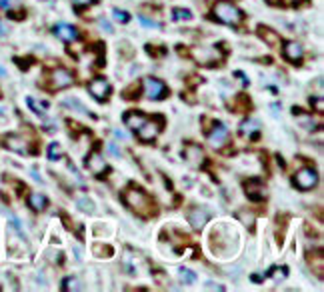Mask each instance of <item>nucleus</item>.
Listing matches in <instances>:
<instances>
[{"label":"nucleus","instance_id":"obj_1","mask_svg":"<svg viewBox=\"0 0 324 292\" xmlns=\"http://www.w3.org/2000/svg\"><path fill=\"white\" fill-rule=\"evenodd\" d=\"M124 202L128 204V206L138 214V216H152L154 212H156V208L152 206V200H150V196L146 194V192H142V190H138V188H128L126 192H124Z\"/></svg>","mask_w":324,"mask_h":292},{"label":"nucleus","instance_id":"obj_2","mask_svg":"<svg viewBox=\"0 0 324 292\" xmlns=\"http://www.w3.org/2000/svg\"><path fill=\"white\" fill-rule=\"evenodd\" d=\"M214 16L224 22V24H238L242 20V12L234 6L232 2H226V0H220V2L214 4Z\"/></svg>","mask_w":324,"mask_h":292},{"label":"nucleus","instance_id":"obj_3","mask_svg":"<svg viewBox=\"0 0 324 292\" xmlns=\"http://www.w3.org/2000/svg\"><path fill=\"white\" fill-rule=\"evenodd\" d=\"M50 90H60V88H68V86H72V82H74V76H72V72L70 70H66V68H56V70H52L50 72Z\"/></svg>","mask_w":324,"mask_h":292},{"label":"nucleus","instance_id":"obj_4","mask_svg":"<svg viewBox=\"0 0 324 292\" xmlns=\"http://www.w3.org/2000/svg\"><path fill=\"white\" fill-rule=\"evenodd\" d=\"M144 92L150 100H162V98H166L168 88H166V84L158 78H146L144 80Z\"/></svg>","mask_w":324,"mask_h":292},{"label":"nucleus","instance_id":"obj_5","mask_svg":"<svg viewBox=\"0 0 324 292\" xmlns=\"http://www.w3.org/2000/svg\"><path fill=\"white\" fill-rule=\"evenodd\" d=\"M292 182H294V186L300 188V190H310L318 182V174L312 168H302V170L296 172V176H294Z\"/></svg>","mask_w":324,"mask_h":292},{"label":"nucleus","instance_id":"obj_6","mask_svg":"<svg viewBox=\"0 0 324 292\" xmlns=\"http://www.w3.org/2000/svg\"><path fill=\"white\" fill-rule=\"evenodd\" d=\"M4 146L10 148L12 152H18V154L30 152V140H28L26 136H20V134H8L4 138Z\"/></svg>","mask_w":324,"mask_h":292},{"label":"nucleus","instance_id":"obj_7","mask_svg":"<svg viewBox=\"0 0 324 292\" xmlns=\"http://www.w3.org/2000/svg\"><path fill=\"white\" fill-rule=\"evenodd\" d=\"M88 90H90V94H92L98 102H104V100L110 96V84H108L104 78H94L90 84H88Z\"/></svg>","mask_w":324,"mask_h":292},{"label":"nucleus","instance_id":"obj_8","mask_svg":"<svg viewBox=\"0 0 324 292\" xmlns=\"http://www.w3.org/2000/svg\"><path fill=\"white\" fill-rule=\"evenodd\" d=\"M244 192L252 202H262L266 198V188L260 180H246L244 182Z\"/></svg>","mask_w":324,"mask_h":292},{"label":"nucleus","instance_id":"obj_9","mask_svg":"<svg viewBox=\"0 0 324 292\" xmlns=\"http://www.w3.org/2000/svg\"><path fill=\"white\" fill-rule=\"evenodd\" d=\"M208 142H210L212 148H222V146L228 142V128L218 122L214 126V130L208 134Z\"/></svg>","mask_w":324,"mask_h":292},{"label":"nucleus","instance_id":"obj_10","mask_svg":"<svg viewBox=\"0 0 324 292\" xmlns=\"http://www.w3.org/2000/svg\"><path fill=\"white\" fill-rule=\"evenodd\" d=\"M136 132H138L140 140H144V142H150V140H154V138H156V134L160 132V126H158L154 120H144V124H142Z\"/></svg>","mask_w":324,"mask_h":292},{"label":"nucleus","instance_id":"obj_11","mask_svg":"<svg viewBox=\"0 0 324 292\" xmlns=\"http://www.w3.org/2000/svg\"><path fill=\"white\" fill-rule=\"evenodd\" d=\"M188 220H190L194 230H202V226L206 224V220H208V212L202 210L200 206H194L188 210Z\"/></svg>","mask_w":324,"mask_h":292},{"label":"nucleus","instance_id":"obj_12","mask_svg":"<svg viewBox=\"0 0 324 292\" xmlns=\"http://www.w3.org/2000/svg\"><path fill=\"white\" fill-rule=\"evenodd\" d=\"M54 34L58 38H62L64 42H74L78 38V30H76L74 26H70V24H58L54 28Z\"/></svg>","mask_w":324,"mask_h":292},{"label":"nucleus","instance_id":"obj_13","mask_svg":"<svg viewBox=\"0 0 324 292\" xmlns=\"http://www.w3.org/2000/svg\"><path fill=\"white\" fill-rule=\"evenodd\" d=\"M282 54L288 58L290 62H298L302 58V46L298 42H286L282 48Z\"/></svg>","mask_w":324,"mask_h":292},{"label":"nucleus","instance_id":"obj_14","mask_svg":"<svg viewBox=\"0 0 324 292\" xmlns=\"http://www.w3.org/2000/svg\"><path fill=\"white\" fill-rule=\"evenodd\" d=\"M186 158H188V162H190L192 166H200V164L204 162V152H202L200 146L188 144V146H186Z\"/></svg>","mask_w":324,"mask_h":292},{"label":"nucleus","instance_id":"obj_15","mask_svg":"<svg viewBox=\"0 0 324 292\" xmlns=\"http://www.w3.org/2000/svg\"><path fill=\"white\" fill-rule=\"evenodd\" d=\"M144 120H146V116H144L142 112H136V110L124 114V122H126L132 130H138V128L144 124Z\"/></svg>","mask_w":324,"mask_h":292},{"label":"nucleus","instance_id":"obj_16","mask_svg":"<svg viewBox=\"0 0 324 292\" xmlns=\"http://www.w3.org/2000/svg\"><path fill=\"white\" fill-rule=\"evenodd\" d=\"M308 264L312 266V270H316V276L322 278V268H324V260H322V252L316 250V252H310L308 254Z\"/></svg>","mask_w":324,"mask_h":292},{"label":"nucleus","instance_id":"obj_17","mask_svg":"<svg viewBox=\"0 0 324 292\" xmlns=\"http://www.w3.org/2000/svg\"><path fill=\"white\" fill-rule=\"evenodd\" d=\"M46 198L42 196V194H38V192H32L30 196H28V204L32 206V210H36V212H40V210H44L46 208Z\"/></svg>","mask_w":324,"mask_h":292},{"label":"nucleus","instance_id":"obj_18","mask_svg":"<svg viewBox=\"0 0 324 292\" xmlns=\"http://www.w3.org/2000/svg\"><path fill=\"white\" fill-rule=\"evenodd\" d=\"M88 166H90V170H92L94 174H102V172L106 170V162H104V158L98 156V154H92V156H90V160H88Z\"/></svg>","mask_w":324,"mask_h":292},{"label":"nucleus","instance_id":"obj_19","mask_svg":"<svg viewBox=\"0 0 324 292\" xmlns=\"http://www.w3.org/2000/svg\"><path fill=\"white\" fill-rule=\"evenodd\" d=\"M258 128H260V124H258L256 120H244V122L240 124V132L246 134V136H254V138H256V134H258Z\"/></svg>","mask_w":324,"mask_h":292},{"label":"nucleus","instance_id":"obj_20","mask_svg":"<svg viewBox=\"0 0 324 292\" xmlns=\"http://www.w3.org/2000/svg\"><path fill=\"white\" fill-rule=\"evenodd\" d=\"M258 34H260V38H262V40H266L270 46H276V44H278V36H276L272 30H268V28L260 26V28H258Z\"/></svg>","mask_w":324,"mask_h":292},{"label":"nucleus","instance_id":"obj_21","mask_svg":"<svg viewBox=\"0 0 324 292\" xmlns=\"http://www.w3.org/2000/svg\"><path fill=\"white\" fill-rule=\"evenodd\" d=\"M268 276L274 278V280H284L288 276V268L286 266H274V268H270Z\"/></svg>","mask_w":324,"mask_h":292},{"label":"nucleus","instance_id":"obj_22","mask_svg":"<svg viewBox=\"0 0 324 292\" xmlns=\"http://www.w3.org/2000/svg\"><path fill=\"white\" fill-rule=\"evenodd\" d=\"M76 202H78V208H80L82 212H88V214H90V212H94V206H92V200H90V198L80 196Z\"/></svg>","mask_w":324,"mask_h":292},{"label":"nucleus","instance_id":"obj_23","mask_svg":"<svg viewBox=\"0 0 324 292\" xmlns=\"http://www.w3.org/2000/svg\"><path fill=\"white\" fill-rule=\"evenodd\" d=\"M178 276H180V280H182L184 284H194V282H196V274H194L192 270H188V268H180V270H178Z\"/></svg>","mask_w":324,"mask_h":292},{"label":"nucleus","instance_id":"obj_24","mask_svg":"<svg viewBox=\"0 0 324 292\" xmlns=\"http://www.w3.org/2000/svg\"><path fill=\"white\" fill-rule=\"evenodd\" d=\"M172 18L174 20H192V14H190V10H184V8H174Z\"/></svg>","mask_w":324,"mask_h":292},{"label":"nucleus","instance_id":"obj_25","mask_svg":"<svg viewBox=\"0 0 324 292\" xmlns=\"http://www.w3.org/2000/svg\"><path fill=\"white\" fill-rule=\"evenodd\" d=\"M60 144H58V142H52L50 146H48V160H58V158H60Z\"/></svg>","mask_w":324,"mask_h":292},{"label":"nucleus","instance_id":"obj_26","mask_svg":"<svg viewBox=\"0 0 324 292\" xmlns=\"http://www.w3.org/2000/svg\"><path fill=\"white\" fill-rule=\"evenodd\" d=\"M192 54L196 56V60H198V62H206V58H208L212 52H210L208 48H194Z\"/></svg>","mask_w":324,"mask_h":292},{"label":"nucleus","instance_id":"obj_27","mask_svg":"<svg viewBox=\"0 0 324 292\" xmlns=\"http://www.w3.org/2000/svg\"><path fill=\"white\" fill-rule=\"evenodd\" d=\"M64 104H66V106H72V108H74L76 112H80V114L90 116V112H88V110H86V108H84V106H82L78 100H74V98H68V100H64Z\"/></svg>","mask_w":324,"mask_h":292},{"label":"nucleus","instance_id":"obj_28","mask_svg":"<svg viewBox=\"0 0 324 292\" xmlns=\"http://www.w3.org/2000/svg\"><path fill=\"white\" fill-rule=\"evenodd\" d=\"M78 288H80V284H78V280H76V278H72V276L64 278V282H62V290L70 292V290H78Z\"/></svg>","mask_w":324,"mask_h":292},{"label":"nucleus","instance_id":"obj_29","mask_svg":"<svg viewBox=\"0 0 324 292\" xmlns=\"http://www.w3.org/2000/svg\"><path fill=\"white\" fill-rule=\"evenodd\" d=\"M112 16L118 20V22H122V24H126V22L130 20V14H128L126 10H120V8H114V10H112Z\"/></svg>","mask_w":324,"mask_h":292},{"label":"nucleus","instance_id":"obj_30","mask_svg":"<svg viewBox=\"0 0 324 292\" xmlns=\"http://www.w3.org/2000/svg\"><path fill=\"white\" fill-rule=\"evenodd\" d=\"M26 104L32 108V112H34V114H38V116H44V108H40V104H38V102H36L32 96H28V98H26Z\"/></svg>","mask_w":324,"mask_h":292},{"label":"nucleus","instance_id":"obj_31","mask_svg":"<svg viewBox=\"0 0 324 292\" xmlns=\"http://www.w3.org/2000/svg\"><path fill=\"white\" fill-rule=\"evenodd\" d=\"M94 252H96V256H112V248L110 246H102V244H96L94 246Z\"/></svg>","mask_w":324,"mask_h":292},{"label":"nucleus","instance_id":"obj_32","mask_svg":"<svg viewBox=\"0 0 324 292\" xmlns=\"http://www.w3.org/2000/svg\"><path fill=\"white\" fill-rule=\"evenodd\" d=\"M96 0H72V4L76 6V8H84V6H88V4H94Z\"/></svg>","mask_w":324,"mask_h":292},{"label":"nucleus","instance_id":"obj_33","mask_svg":"<svg viewBox=\"0 0 324 292\" xmlns=\"http://www.w3.org/2000/svg\"><path fill=\"white\" fill-rule=\"evenodd\" d=\"M140 22H142L144 26H148V28H158V24H156L154 20H148V18H144V16H140Z\"/></svg>","mask_w":324,"mask_h":292},{"label":"nucleus","instance_id":"obj_34","mask_svg":"<svg viewBox=\"0 0 324 292\" xmlns=\"http://www.w3.org/2000/svg\"><path fill=\"white\" fill-rule=\"evenodd\" d=\"M310 102H312V106H316V110H318V112H322V110H324V102H322V98H312Z\"/></svg>","mask_w":324,"mask_h":292},{"label":"nucleus","instance_id":"obj_35","mask_svg":"<svg viewBox=\"0 0 324 292\" xmlns=\"http://www.w3.org/2000/svg\"><path fill=\"white\" fill-rule=\"evenodd\" d=\"M8 16H10V18H14V20H22L26 14H24L22 10H16V12H8Z\"/></svg>","mask_w":324,"mask_h":292},{"label":"nucleus","instance_id":"obj_36","mask_svg":"<svg viewBox=\"0 0 324 292\" xmlns=\"http://www.w3.org/2000/svg\"><path fill=\"white\" fill-rule=\"evenodd\" d=\"M234 76H236V78H240L244 86H248V78H246V74H244V72H240V70H236V72H234Z\"/></svg>","mask_w":324,"mask_h":292},{"label":"nucleus","instance_id":"obj_37","mask_svg":"<svg viewBox=\"0 0 324 292\" xmlns=\"http://www.w3.org/2000/svg\"><path fill=\"white\" fill-rule=\"evenodd\" d=\"M14 60H16V64L20 68H28V66H30V62H24V58H14Z\"/></svg>","mask_w":324,"mask_h":292},{"label":"nucleus","instance_id":"obj_38","mask_svg":"<svg viewBox=\"0 0 324 292\" xmlns=\"http://www.w3.org/2000/svg\"><path fill=\"white\" fill-rule=\"evenodd\" d=\"M100 26H102V30H106V32H112V28H110V24H108L106 20H100Z\"/></svg>","mask_w":324,"mask_h":292},{"label":"nucleus","instance_id":"obj_39","mask_svg":"<svg viewBox=\"0 0 324 292\" xmlns=\"http://www.w3.org/2000/svg\"><path fill=\"white\" fill-rule=\"evenodd\" d=\"M114 136H116V138H122V140H126V132H122V130H114Z\"/></svg>","mask_w":324,"mask_h":292},{"label":"nucleus","instance_id":"obj_40","mask_svg":"<svg viewBox=\"0 0 324 292\" xmlns=\"http://www.w3.org/2000/svg\"><path fill=\"white\" fill-rule=\"evenodd\" d=\"M10 2L12 0H0V8H10Z\"/></svg>","mask_w":324,"mask_h":292},{"label":"nucleus","instance_id":"obj_41","mask_svg":"<svg viewBox=\"0 0 324 292\" xmlns=\"http://www.w3.org/2000/svg\"><path fill=\"white\" fill-rule=\"evenodd\" d=\"M6 32H8V28H6V26H4L2 22H0V36H4Z\"/></svg>","mask_w":324,"mask_h":292},{"label":"nucleus","instance_id":"obj_42","mask_svg":"<svg viewBox=\"0 0 324 292\" xmlns=\"http://www.w3.org/2000/svg\"><path fill=\"white\" fill-rule=\"evenodd\" d=\"M108 148H110V150H112V152H114L116 156H120V152H118V148H116V146H114V144H108Z\"/></svg>","mask_w":324,"mask_h":292},{"label":"nucleus","instance_id":"obj_43","mask_svg":"<svg viewBox=\"0 0 324 292\" xmlns=\"http://www.w3.org/2000/svg\"><path fill=\"white\" fill-rule=\"evenodd\" d=\"M252 280H254V282H262V276H260V274H252Z\"/></svg>","mask_w":324,"mask_h":292},{"label":"nucleus","instance_id":"obj_44","mask_svg":"<svg viewBox=\"0 0 324 292\" xmlns=\"http://www.w3.org/2000/svg\"><path fill=\"white\" fill-rule=\"evenodd\" d=\"M0 76H6V70H4L2 66H0Z\"/></svg>","mask_w":324,"mask_h":292},{"label":"nucleus","instance_id":"obj_45","mask_svg":"<svg viewBox=\"0 0 324 292\" xmlns=\"http://www.w3.org/2000/svg\"><path fill=\"white\" fill-rule=\"evenodd\" d=\"M0 98H2V92H0Z\"/></svg>","mask_w":324,"mask_h":292}]
</instances>
